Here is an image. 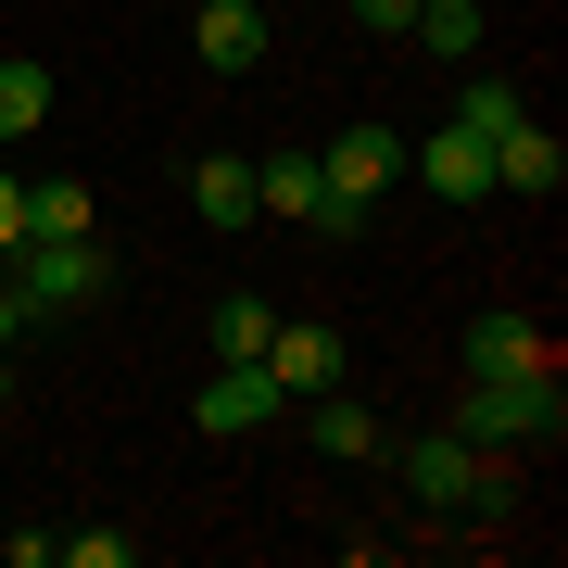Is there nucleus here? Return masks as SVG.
I'll return each instance as SVG.
<instances>
[{
    "mask_svg": "<svg viewBox=\"0 0 568 568\" xmlns=\"http://www.w3.org/2000/svg\"><path fill=\"white\" fill-rule=\"evenodd\" d=\"M0 291H13V316H26V328L89 316V304L114 291V253H102V241H13V253H0Z\"/></svg>",
    "mask_w": 568,
    "mask_h": 568,
    "instance_id": "obj_1",
    "label": "nucleus"
},
{
    "mask_svg": "<svg viewBox=\"0 0 568 568\" xmlns=\"http://www.w3.org/2000/svg\"><path fill=\"white\" fill-rule=\"evenodd\" d=\"M392 178H405V140H392V126H342V140L316 152V227L304 241H354Z\"/></svg>",
    "mask_w": 568,
    "mask_h": 568,
    "instance_id": "obj_2",
    "label": "nucleus"
},
{
    "mask_svg": "<svg viewBox=\"0 0 568 568\" xmlns=\"http://www.w3.org/2000/svg\"><path fill=\"white\" fill-rule=\"evenodd\" d=\"M556 429H568L556 366H518V379H467V405H455V443H467V455H518V443H556Z\"/></svg>",
    "mask_w": 568,
    "mask_h": 568,
    "instance_id": "obj_3",
    "label": "nucleus"
},
{
    "mask_svg": "<svg viewBox=\"0 0 568 568\" xmlns=\"http://www.w3.org/2000/svg\"><path fill=\"white\" fill-rule=\"evenodd\" d=\"M278 417H291V392L265 379V354H253V366H215L203 405H190V429H215V443H241V429H278Z\"/></svg>",
    "mask_w": 568,
    "mask_h": 568,
    "instance_id": "obj_4",
    "label": "nucleus"
},
{
    "mask_svg": "<svg viewBox=\"0 0 568 568\" xmlns=\"http://www.w3.org/2000/svg\"><path fill=\"white\" fill-rule=\"evenodd\" d=\"M405 164H417V190H429V203H480V190H493V140H467L455 114L429 126V140H417Z\"/></svg>",
    "mask_w": 568,
    "mask_h": 568,
    "instance_id": "obj_5",
    "label": "nucleus"
},
{
    "mask_svg": "<svg viewBox=\"0 0 568 568\" xmlns=\"http://www.w3.org/2000/svg\"><path fill=\"white\" fill-rule=\"evenodd\" d=\"M392 467H405V493H417V506H443V518L467 506V493H480V455H467L455 429H417V443L392 455Z\"/></svg>",
    "mask_w": 568,
    "mask_h": 568,
    "instance_id": "obj_6",
    "label": "nucleus"
},
{
    "mask_svg": "<svg viewBox=\"0 0 568 568\" xmlns=\"http://www.w3.org/2000/svg\"><path fill=\"white\" fill-rule=\"evenodd\" d=\"M190 51H203L215 77H253L265 63V13L253 0H190Z\"/></svg>",
    "mask_w": 568,
    "mask_h": 568,
    "instance_id": "obj_7",
    "label": "nucleus"
},
{
    "mask_svg": "<svg viewBox=\"0 0 568 568\" xmlns=\"http://www.w3.org/2000/svg\"><path fill=\"white\" fill-rule=\"evenodd\" d=\"M556 178H568V152H556V126H506V140H493V190H518V203H556Z\"/></svg>",
    "mask_w": 568,
    "mask_h": 568,
    "instance_id": "obj_8",
    "label": "nucleus"
},
{
    "mask_svg": "<svg viewBox=\"0 0 568 568\" xmlns=\"http://www.w3.org/2000/svg\"><path fill=\"white\" fill-rule=\"evenodd\" d=\"M304 443H316V455H342V467H366V455H379V417H366L342 379H328V392H304Z\"/></svg>",
    "mask_w": 568,
    "mask_h": 568,
    "instance_id": "obj_9",
    "label": "nucleus"
},
{
    "mask_svg": "<svg viewBox=\"0 0 568 568\" xmlns=\"http://www.w3.org/2000/svg\"><path fill=\"white\" fill-rule=\"evenodd\" d=\"M265 379H278L291 405L328 392V379H342V328H278V342H265Z\"/></svg>",
    "mask_w": 568,
    "mask_h": 568,
    "instance_id": "obj_10",
    "label": "nucleus"
},
{
    "mask_svg": "<svg viewBox=\"0 0 568 568\" xmlns=\"http://www.w3.org/2000/svg\"><path fill=\"white\" fill-rule=\"evenodd\" d=\"M518 366H556V342L530 316H480L467 328V379H518Z\"/></svg>",
    "mask_w": 568,
    "mask_h": 568,
    "instance_id": "obj_11",
    "label": "nucleus"
},
{
    "mask_svg": "<svg viewBox=\"0 0 568 568\" xmlns=\"http://www.w3.org/2000/svg\"><path fill=\"white\" fill-rule=\"evenodd\" d=\"M26 241H102L89 178H39V190H26Z\"/></svg>",
    "mask_w": 568,
    "mask_h": 568,
    "instance_id": "obj_12",
    "label": "nucleus"
},
{
    "mask_svg": "<svg viewBox=\"0 0 568 568\" xmlns=\"http://www.w3.org/2000/svg\"><path fill=\"white\" fill-rule=\"evenodd\" d=\"M253 215H278V227H316V152H278V164H253Z\"/></svg>",
    "mask_w": 568,
    "mask_h": 568,
    "instance_id": "obj_13",
    "label": "nucleus"
},
{
    "mask_svg": "<svg viewBox=\"0 0 568 568\" xmlns=\"http://www.w3.org/2000/svg\"><path fill=\"white\" fill-rule=\"evenodd\" d=\"M190 203H203V227H253V164L241 152H203V164H190Z\"/></svg>",
    "mask_w": 568,
    "mask_h": 568,
    "instance_id": "obj_14",
    "label": "nucleus"
},
{
    "mask_svg": "<svg viewBox=\"0 0 568 568\" xmlns=\"http://www.w3.org/2000/svg\"><path fill=\"white\" fill-rule=\"evenodd\" d=\"M405 39H417V51H443V63H467L493 26H480V0H417V26H405Z\"/></svg>",
    "mask_w": 568,
    "mask_h": 568,
    "instance_id": "obj_15",
    "label": "nucleus"
},
{
    "mask_svg": "<svg viewBox=\"0 0 568 568\" xmlns=\"http://www.w3.org/2000/svg\"><path fill=\"white\" fill-rule=\"evenodd\" d=\"M265 342H278V304H253V291H227V304H215V366H253Z\"/></svg>",
    "mask_w": 568,
    "mask_h": 568,
    "instance_id": "obj_16",
    "label": "nucleus"
},
{
    "mask_svg": "<svg viewBox=\"0 0 568 568\" xmlns=\"http://www.w3.org/2000/svg\"><path fill=\"white\" fill-rule=\"evenodd\" d=\"M26 126H51V63H0V152H13Z\"/></svg>",
    "mask_w": 568,
    "mask_h": 568,
    "instance_id": "obj_17",
    "label": "nucleus"
},
{
    "mask_svg": "<svg viewBox=\"0 0 568 568\" xmlns=\"http://www.w3.org/2000/svg\"><path fill=\"white\" fill-rule=\"evenodd\" d=\"M518 114H530V102H518L506 77H467V89H455V126H467V140H506Z\"/></svg>",
    "mask_w": 568,
    "mask_h": 568,
    "instance_id": "obj_18",
    "label": "nucleus"
},
{
    "mask_svg": "<svg viewBox=\"0 0 568 568\" xmlns=\"http://www.w3.org/2000/svg\"><path fill=\"white\" fill-rule=\"evenodd\" d=\"M13 241H26V178L0 164V253H13Z\"/></svg>",
    "mask_w": 568,
    "mask_h": 568,
    "instance_id": "obj_19",
    "label": "nucleus"
},
{
    "mask_svg": "<svg viewBox=\"0 0 568 568\" xmlns=\"http://www.w3.org/2000/svg\"><path fill=\"white\" fill-rule=\"evenodd\" d=\"M354 26H392V39H405V26H417V0H354Z\"/></svg>",
    "mask_w": 568,
    "mask_h": 568,
    "instance_id": "obj_20",
    "label": "nucleus"
},
{
    "mask_svg": "<svg viewBox=\"0 0 568 568\" xmlns=\"http://www.w3.org/2000/svg\"><path fill=\"white\" fill-rule=\"evenodd\" d=\"M13 328H26V316H13V291H0V354H13Z\"/></svg>",
    "mask_w": 568,
    "mask_h": 568,
    "instance_id": "obj_21",
    "label": "nucleus"
},
{
    "mask_svg": "<svg viewBox=\"0 0 568 568\" xmlns=\"http://www.w3.org/2000/svg\"><path fill=\"white\" fill-rule=\"evenodd\" d=\"M0 405H13V354H0Z\"/></svg>",
    "mask_w": 568,
    "mask_h": 568,
    "instance_id": "obj_22",
    "label": "nucleus"
},
{
    "mask_svg": "<svg viewBox=\"0 0 568 568\" xmlns=\"http://www.w3.org/2000/svg\"><path fill=\"white\" fill-rule=\"evenodd\" d=\"M253 13H278V0H253Z\"/></svg>",
    "mask_w": 568,
    "mask_h": 568,
    "instance_id": "obj_23",
    "label": "nucleus"
}]
</instances>
